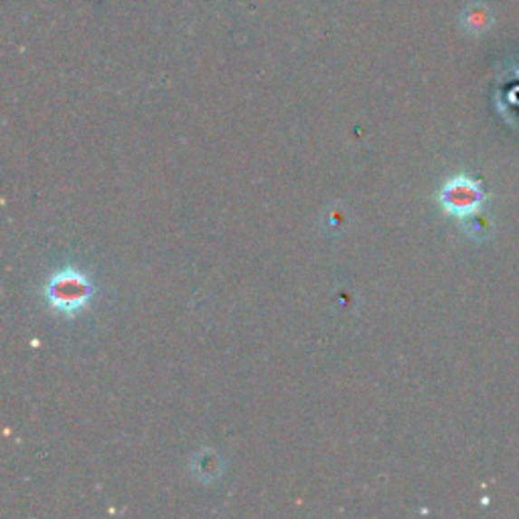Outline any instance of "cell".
<instances>
[{
    "label": "cell",
    "instance_id": "cell-2",
    "mask_svg": "<svg viewBox=\"0 0 519 519\" xmlns=\"http://www.w3.org/2000/svg\"><path fill=\"white\" fill-rule=\"evenodd\" d=\"M440 206L447 214L466 219L483 209L487 195H485L483 187L473 181L469 177H455L442 185L438 193Z\"/></svg>",
    "mask_w": 519,
    "mask_h": 519
},
{
    "label": "cell",
    "instance_id": "cell-1",
    "mask_svg": "<svg viewBox=\"0 0 519 519\" xmlns=\"http://www.w3.org/2000/svg\"><path fill=\"white\" fill-rule=\"evenodd\" d=\"M93 288L86 274L78 270H62L49 278L45 286V299L57 312L73 317L88 306Z\"/></svg>",
    "mask_w": 519,
    "mask_h": 519
},
{
    "label": "cell",
    "instance_id": "cell-3",
    "mask_svg": "<svg viewBox=\"0 0 519 519\" xmlns=\"http://www.w3.org/2000/svg\"><path fill=\"white\" fill-rule=\"evenodd\" d=\"M463 27L471 35H481V33L491 27V11L483 5H473L463 13Z\"/></svg>",
    "mask_w": 519,
    "mask_h": 519
}]
</instances>
